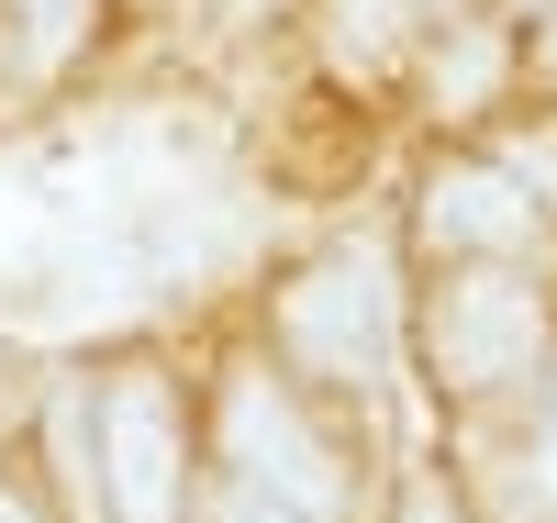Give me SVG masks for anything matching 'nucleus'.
Listing matches in <instances>:
<instances>
[{"label": "nucleus", "instance_id": "obj_1", "mask_svg": "<svg viewBox=\"0 0 557 523\" xmlns=\"http://www.w3.org/2000/svg\"><path fill=\"white\" fill-rule=\"evenodd\" d=\"M278 357L323 390H380L391 378V267L368 246H335L278 278Z\"/></svg>", "mask_w": 557, "mask_h": 523}, {"label": "nucleus", "instance_id": "obj_2", "mask_svg": "<svg viewBox=\"0 0 557 523\" xmlns=\"http://www.w3.org/2000/svg\"><path fill=\"white\" fill-rule=\"evenodd\" d=\"M223 480H246L268 501L312 512V523H346V501H357L335 435L301 412V390L278 368H235V378H223Z\"/></svg>", "mask_w": 557, "mask_h": 523}, {"label": "nucleus", "instance_id": "obj_3", "mask_svg": "<svg viewBox=\"0 0 557 523\" xmlns=\"http://www.w3.org/2000/svg\"><path fill=\"white\" fill-rule=\"evenodd\" d=\"M89 435H101V501H112V523H178L190 435H178V390L157 368H112Z\"/></svg>", "mask_w": 557, "mask_h": 523}, {"label": "nucleus", "instance_id": "obj_4", "mask_svg": "<svg viewBox=\"0 0 557 523\" xmlns=\"http://www.w3.org/2000/svg\"><path fill=\"white\" fill-rule=\"evenodd\" d=\"M424 346H435L446 390H502V378H524L546 357V301L524 290V278H502V267H469V278L435 290Z\"/></svg>", "mask_w": 557, "mask_h": 523}, {"label": "nucleus", "instance_id": "obj_5", "mask_svg": "<svg viewBox=\"0 0 557 523\" xmlns=\"http://www.w3.org/2000/svg\"><path fill=\"white\" fill-rule=\"evenodd\" d=\"M412 223H424L435 257H513L524 234H535V201H524L502 167H435Z\"/></svg>", "mask_w": 557, "mask_h": 523}, {"label": "nucleus", "instance_id": "obj_6", "mask_svg": "<svg viewBox=\"0 0 557 523\" xmlns=\"http://www.w3.org/2000/svg\"><path fill=\"white\" fill-rule=\"evenodd\" d=\"M323 45H335V67L380 78L401 57V0H323Z\"/></svg>", "mask_w": 557, "mask_h": 523}, {"label": "nucleus", "instance_id": "obj_7", "mask_svg": "<svg viewBox=\"0 0 557 523\" xmlns=\"http://www.w3.org/2000/svg\"><path fill=\"white\" fill-rule=\"evenodd\" d=\"M89 12H101V0H12V23H23V78H57L78 45H89Z\"/></svg>", "mask_w": 557, "mask_h": 523}, {"label": "nucleus", "instance_id": "obj_8", "mask_svg": "<svg viewBox=\"0 0 557 523\" xmlns=\"http://www.w3.org/2000/svg\"><path fill=\"white\" fill-rule=\"evenodd\" d=\"M491 78H502V34L469 23V34L435 57V101H446V112H480V101H491Z\"/></svg>", "mask_w": 557, "mask_h": 523}, {"label": "nucleus", "instance_id": "obj_9", "mask_svg": "<svg viewBox=\"0 0 557 523\" xmlns=\"http://www.w3.org/2000/svg\"><path fill=\"white\" fill-rule=\"evenodd\" d=\"M212 523H312V512L268 501V490H246V480H223V490H212Z\"/></svg>", "mask_w": 557, "mask_h": 523}, {"label": "nucleus", "instance_id": "obj_10", "mask_svg": "<svg viewBox=\"0 0 557 523\" xmlns=\"http://www.w3.org/2000/svg\"><path fill=\"white\" fill-rule=\"evenodd\" d=\"M401 523H469V512L446 501V480H412V490H401Z\"/></svg>", "mask_w": 557, "mask_h": 523}, {"label": "nucleus", "instance_id": "obj_11", "mask_svg": "<svg viewBox=\"0 0 557 523\" xmlns=\"http://www.w3.org/2000/svg\"><path fill=\"white\" fill-rule=\"evenodd\" d=\"M502 178H513V189H546V201H557V146H513V167H502Z\"/></svg>", "mask_w": 557, "mask_h": 523}, {"label": "nucleus", "instance_id": "obj_12", "mask_svg": "<svg viewBox=\"0 0 557 523\" xmlns=\"http://www.w3.org/2000/svg\"><path fill=\"white\" fill-rule=\"evenodd\" d=\"M535 78L557 89V23H535Z\"/></svg>", "mask_w": 557, "mask_h": 523}, {"label": "nucleus", "instance_id": "obj_13", "mask_svg": "<svg viewBox=\"0 0 557 523\" xmlns=\"http://www.w3.org/2000/svg\"><path fill=\"white\" fill-rule=\"evenodd\" d=\"M546 501H557V390H546Z\"/></svg>", "mask_w": 557, "mask_h": 523}, {"label": "nucleus", "instance_id": "obj_14", "mask_svg": "<svg viewBox=\"0 0 557 523\" xmlns=\"http://www.w3.org/2000/svg\"><path fill=\"white\" fill-rule=\"evenodd\" d=\"M0 523H34V501H23V490H12V480H0Z\"/></svg>", "mask_w": 557, "mask_h": 523}]
</instances>
